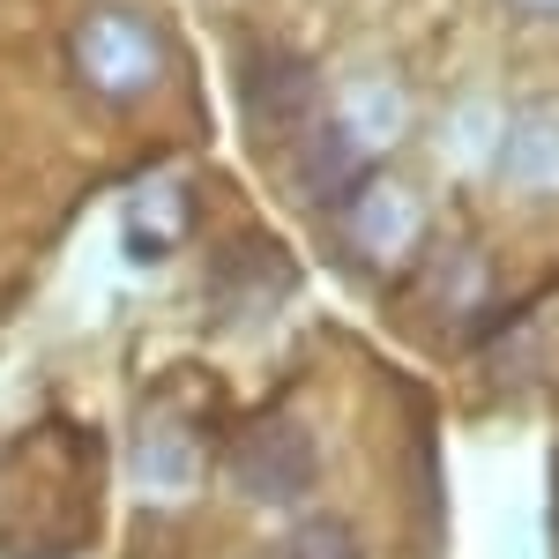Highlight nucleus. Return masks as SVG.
<instances>
[{"label":"nucleus","instance_id":"obj_1","mask_svg":"<svg viewBox=\"0 0 559 559\" xmlns=\"http://www.w3.org/2000/svg\"><path fill=\"white\" fill-rule=\"evenodd\" d=\"M231 477L261 508H299L313 492V477H321V463H313V440H306L299 418H254L231 440Z\"/></svg>","mask_w":559,"mask_h":559},{"label":"nucleus","instance_id":"obj_2","mask_svg":"<svg viewBox=\"0 0 559 559\" xmlns=\"http://www.w3.org/2000/svg\"><path fill=\"white\" fill-rule=\"evenodd\" d=\"M231 83H239V105L254 128H284V120H306L313 112V60H299L292 45L261 38L231 60Z\"/></svg>","mask_w":559,"mask_h":559},{"label":"nucleus","instance_id":"obj_3","mask_svg":"<svg viewBox=\"0 0 559 559\" xmlns=\"http://www.w3.org/2000/svg\"><path fill=\"white\" fill-rule=\"evenodd\" d=\"M366 165L350 157V142L336 128H321L313 142H306V157H299V187L321 202V210H336V202H358V187H366Z\"/></svg>","mask_w":559,"mask_h":559},{"label":"nucleus","instance_id":"obj_4","mask_svg":"<svg viewBox=\"0 0 559 559\" xmlns=\"http://www.w3.org/2000/svg\"><path fill=\"white\" fill-rule=\"evenodd\" d=\"M508 179H522V187H559V112L515 128V142H508Z\"/></svg>","mask_w":559,"mask_h":559},{"label":"nucleus","instance_id":"obj_5","mask_svg":"<svg viewBox=\"0 0 559 559\" xmlns=\"http://www.w3.org/2000/svg\"><path fill=\"white\" fill-rule=\"evenodd\" d=\"M284 559H366L358 537H350L344 515H306L292 537H284Z\"/></svg>","mask_w":559,"mask_h":559},{"label":"nucleus","instance_id":"obj_6","mask_svg":"<svg viewBox=\"0 0 559 559\" xmlns=\"http://www.w3.org/2000/svg\"><path fill=\"white\" fill-rule=\"evenodd\" d=\"M522 8H559V0H522Z\"/></svg>","mask_w":559,"mask_h":559}]
</instances>
